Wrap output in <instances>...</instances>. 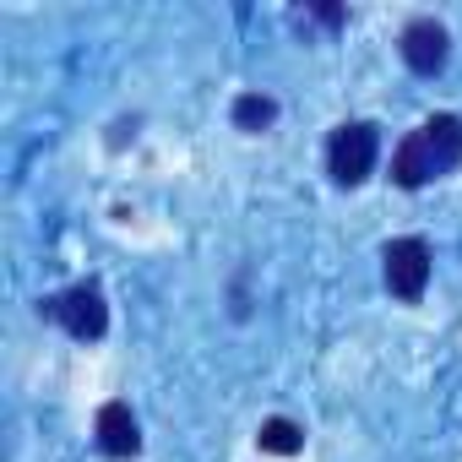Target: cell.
<instances>
[{
    "label": "cell",
    "mask_w": 462,
    "mask_h": 462,
    "mask_svg": "<svg viewBox=\"0 0 462 462\" xmlns=\"http://www.w3.org/2000/svg\"><path fill=\"white\" fill-rule=\"evenodd\" d=\"M462 163V115H430L419 131H408L392 152V180L402 190H419Z\"/></svg>",
    "instance_id": "1"
},
{
    "label": "cell",
    "mask_w": 462,
    "mask_h": 462,
    "mask_svg": "<svg viewBox=\"0 0 462 462\" xmlns=\"http://www.w3.org/2000/svg\"><path fill=\"white\" fill-rule=\"evenodd\" d=\"M375 158H381V131H375L370 120H343V125L332 131V142H327V174H332V185H343V190L365 185L370 169H375Z\"/></svg>",
    "instance_id": "2"
},
{
    "label": "cell",
    "mask_w": 462,
    "mask_h": 462,
    "mask_svg": "<svg viewBox=\"0 0 462 462\" xmlns=\"http://www.w3.org/2000/svg\"><path fill=\"white\" fill-rule=\"evenodd\" d=\"M39 316L55 321V327H66L77 343H98L109 332V305H104V289L98 283H71V289L39 300Z\"/></svg>",
    "instance_id": "3"
},
{
    "label": "cell",
    "mask_w": 462,
    "mask_h": 462,
    "mask_svg": "<svg viewBox=\"0 0 462 462\" xmlns=\"http://www.w3.org/2000/svg\"><path fill=\"white\" fill-rule=\"evenodd\" d=\"M430 267H435V256H430V245L419 235H402V240H392L381 251V278H386L392 300H408L413 305L430 289Z\"/></svg>",
    "instance_id": "4"
},
{
    "label": "cell",
    "mask_w": 462,
    "mask_h": 462,
    "mask_svg": "<svg viewBox=\"0 0 462 462\" xmlns=\"http://www.w3.org/2000/svg\"><path fill=\"white\" fill-rule=\"evenodd\" d=\"M397 50H402V60H408V71H419V77H435V71L451 60V33H446L435 17H413V23L402 28Z\"/></svg>",
    "instance_id": "5"
},
{
    "label": "cell",
    "mask_w": 462,
    "mask_h": 462,
    "mask_svg": "<svg viewBox=\"0 0 462 462\" xmlns=\"http://www.w3.org/2000/svg\"><path fill=\"white\" fill-rule=\"evenodd\" d=\"M93 435H98V451L104 457H136L142 451V424H136V413H131V402H104L98 408V419H93Z\"/></svg>",
    "instance_id": "6"
},
{
    "label": "cell",
    "mask_w": 462,
    "mask_h": 462,
    "mask_svg": "<svg viewBox=\"0 0 462 462\" xmlns=\"http://www.w3.org/2000/svg\"><path fill=\"white\" fill-rule=\"evenodd\" d=\"M256 440H262V451H273V457H294V451H305V424L273 413V419H262Z\"/></svg>",
    "instance_id": "7"
},
{
    "label": "cell",
    "mask_w": 462,
    "mask_h": 462,
    "mask_svg": "<svg viewBox=\"0 0 462 462\" xmlns=\"http://www.w3.org/2000/svg\"><path fill=\"white\" fill-rule=\"evenodd\" d=\"M228 115H235L240 131L256 136V131H273V125H278V98H267V93H240Z\"/></svg>",
    "instance_id": "8"
},
{
    "label": "cell",
    "mask_w": 462,
    "mask_h": 462,
    "mask_svg": "<svg viewBox=\"0 0 462 462\" xmlns=\"http://www.w3.org/2000/svg\"><path fill=\"white\" fill-rule=\"evenodd\" d=\"M310 12H316V17H321V23H327V28H337V23H343V17H348V12H343V6H310Z\"/></svg>",
    "instance_id": "9"
}]
</instances>
